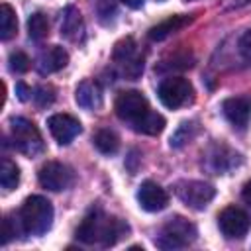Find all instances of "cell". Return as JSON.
<instances>
[{
  "mask_svg": "<svg viewBox=\"0 0 251 251\" xmlns=\"http://www.w3.org/2000/svg\"><path fill=\"white\" fill-rule=\"evenodd\" d=\"M114 108H116L118 118L124 120V122H127L131 127L151 110L147 98L141 92H137V90H126V92H122L116 98Z\"/></svg>",
  "mask_w": 251,
  "mask_h": 251,
  "instance_id": "5b68a950",
  "label": "cell"
},
{
  "mask_svg": "<svg viewBox=\"0 0 251 251\" xmlns=\"http://www.w3.org/2000/svg\"><path fill=\"white\" fill-rule=\"evenodd\" d=\"M127 224L120 218L106 216L102 210H92L76 227V239L88 245H114L127 233Z\"/></svg>",
  "mask_w": 251,
  "mask_h": 251,
  "instance_id": "6da1fadb",
  "label": "cell"
},
{
  "mask_svg": "<svg viewBox=\"0 0 251 251\" xmlns=\"http://www.w3.org/2000/svg\"><path fill=\"white\" fill-rule=\"evenodd\" d=\"M27 31H29V37L31 39H35V41L43 39L49 33V22H47V18L41 12L31 14L29 20H27Z\"/></svg>",
  "mask_w": 251,
  "mask_h": 251,
  "instance_id": "7402d4cb",
  "label": "cell"
},
{
  "mask_svg": "<svg viewBox=\"0 0 251 251\" xmlns=\"http://www.w3.org/2000/svg\"><path fill=\"white\" fill-rule=\"evenodd\" d=\"M63 35H67L69 39H75L80 31H82V20H80V14L78 10H75L73 6L67 8V14H65V20H63V27H61Z\"/></svg>",
  "mask_w": 251,
  "mask_h": 251,
  "instance_id": "44dd1931",
  "label": "cell"
},
{
  "mask_svg": "<svg viewBox=\"0 0 251 251\" xmlns=\"http://www.w3.org/2000/svg\"><path fill=\"white\" fill-rule=\"evenodd\" d=\"M29 63H31L29 57L25 53H22V51H14L10 55V69L14 73H25L29 69Z\"/></svg>",
  "mask_w": 251,
  "mask_h": 251,
  "instance_id": "603a6c76",
  "label": "cell"
},
{
  "mask_svg": "<svg viewBox=\"0 0 251 251\" xmlns=\"http://www.w3.org/2000/svg\"><path fill=\"white\" fill-rule=\"evenodd\" d=\"M216 194V188L202 180H184L176 186V196L192 210H204Z\"/></svg>",
  "mask_w": 251,
  "mask_h": 251,
  "instance_id": "52a82bcc",
  "label": "cell"
},
{
  "mask_svg": "<svg viewBox=\"0 0 251 251\" xmlns=\"http://www.w3.org/2000/svg\"><path fill=\"white\" fill-rule=\"evenodd\" d=\"M0 182H2V188L4 190H14L18 186V182H20V169L10 159H4L2 161V167H0Z\"/></svg>",
  "mask_w": 251,
  "mask_h": 251,
  "instance_id": "ffe728a7",
  "label": "cell"
},
{
  "mask_svg": "<svg viewBox=\"0 0 251 251\" xmlns=\"http://www.w3.org/2000/svg\"><path fill=\"white\" fill-rule=\"evenodd\" d=\"M20 222L25 233L29 235H43L53 224V206L43 196H29L22 210Z\"/></svg>",
  "mask_w": 251,
  "mask_h": 251,
  "instance_id": "7a4b0ae2",
  "label": "cell"
},
{
  "mask_svg": "<svg viewBox=\"0 0 251 251\" xmlns=\"http://www.w3.org/2000/svg\"><path fill=\"white\" fill-rule=\"evenodd\" d=\"M218 226L222 229V233L227 237V239H241L249 227H251V220L249 216L241 210V208H235V206H227L220 212L218 216Z\"/></svg>",
  "mask_w": 251,
  "mask_h": 251,
  "instance_id": "9c48e42d",
  "label": "cell"
},
{
  "mask_svg": "<svg viewBox=\"0 0 251 251\" xmlns=\"http://www.w3.org/2000/svg\"><path fill=\"white\" fill-rule=\"evenodd\" d=\"M239 51H241V55L247 61H251V29L241 35V39H239Z\"/></svg>",
  "mask_w": 251,
  "mask_h": 251,
  "instance_id": "d4e9b609",
  "label": "cell"
},
{
  "mask_svg": "<svg viewBox=\"0 0 251 251\" xmlns=\"http://www.w3.org/2000/svg\"><path fill=\"white\" fill-rule=\"evenodd\" d=\"M94 145H96V149L100 153L114 155L118 151V147H120V139H118V135L112 129H100L94 135Z\"/></svg>",
  "mask_w": 251,
  "mask_h": 251,
  "instance_id": "d6986e66",
  "label": "cell"
},
{
  "mask_svg": "<svg viewBox=\"0 0 251 251\" xmlns=\"http://www.w3.org/2000/svg\"><path fill=\"white\" fill-rule=\"evenodd\" d=\"M159 100L163 106L176 110L192 100V84L182 76H169L159 86Z\"/></svg>",
  "mask_w": 251,
  "mask_h": 251,
  "instance_id": "8992f818",
  "label": "cell"
},
{
  "mask_svg": "<svg viewBox=\"0 0 251 251\" xmlns=\"http://www.w3.org/2000/svg\"><path fill=\"white\" fill-rule=\"evenodd\" d=\"M192 22V18L190 16H171V18H167V20H163L161 24H157V25H153L151 29H149V39L151 41H161V39H165V37H169L171 33H175V31H178V29H182L184 25H188Z\"/></svg>",
  "mask_w": 251,
  "mask_h": 251,
  "instance_id": "2e32d148",
  "label": "cell"
},
{
  "mask_svg": "<svg viewBox=\"0 0 251 251\" xmlns=\"http://www.w3.org/2000/svg\"><path fill=\"white\" fill-rule=\"evenodd\" d=\"M73 180H75L73 171L67 165H63V163L47 161L39 169V184L43 188H47V190H53V192L67 190L73 184Z\"/></svg>",
  "mask_w": 251,
  "mask_h": 251,
  "instance_id": "ba28073f",
  "label": "cell"
},
{
  "mask_svg": "<svg viewBox=\"0 0 251 251\" xmlns=\"http://www.w3.org/2000/svg\"><path fill=\"white\" fill-rule=\"evenodd\" d=\"M194 239H196V227L188 220L175 216L161 227L155 243L161 249H180L190 245Z\"/></svg>",
  "mask_w": 251,
  "mask_h": 251,
  "instance_id": "3957f363",
  "label": "cell"
},
{
  "mask_svg": "<svg viewBox=\"0 0 251 251\" xmlns=\"http://www.w3.org/2000/svg\"><path fill=\"white\" fill-rule=\"evenodd\" d=\"M222 110H224V116L227 118V122L233 127L243 129L249 124V118H251V100L245 98V96H233V98L224 100Z\"/></svg>",
  "mask_w": 251,
  "mask_h": 251,
  "instance_id": "4fadbf2b",
  "label": "cell"
},
{
  "mask_svg": "<svg viewBox=\"0 0 251 251\" xmlns=\"http://www.w3.org/2000/svg\"><path fill=\"white\" fill-rule=\"evenodd\" d=\"M133 129L139 131V133H145V135H157V133H161V131L165 129V118H163L161 114L149 110V112L133 126Z\"/></svg>",
  "mask_w": 251,
  "mask_h": 251,
  "instance_id": "e0dca14e",
  "label": "cell"
},
{
  "mask_svg": "<svg viewBox=\"0 0 251 251\" xmlns=\"http://www.w3.org/2000/svg\"><path fill=\"white\" fill-rule=\"evenodd\" d=\"M69 63V55L63 47L59 45H51L49 49H45L41 55H39V73L41 75H51V73H57L61 71L65 65Z\"/></svg>",
  "mask_w": 251,
  "mask_h": 251,
  "instance_id": "5bb4252c",
  "label": "cell"
},
{
  "mask_svg": "<svg viewBox=\"0 0 251 251\" xmlns=\"http://www.w3.org/2000/svg\"><path fill=\"white\" fill-rule=\"evenodd\" d=\"M12 139H14V147L27 155V157H35L43 151V137L39 133V129L35 127L33 122L25 120V118H12Z\"/></svg>",
  "mask_w": 251,
  "mask_h": 251,
  "instance_id": "277c9868",
  "label": "cell"
},
{
  "mask_svg": "<svg viewBox=\"0 0 251 251\" xmlns=\"http://www.w3.org/2000/svg\"><path fill=\"white\" fill-rule=\"evenodd\" d=\"M75 100L80 108L84 110H98L102 106V90L96 82L92 80H82L78 86H76V92H75Z\"/></svg>",
  "mask_w": 251,
  "mask_h": 251,
  "instance_id": "9a60e30c",
  "label": "cell"
},
{
  "mask_svg": "<svg viewBox=\"0 0 251 251\" xmlns=\"http://www.w3.org/2000/svg\"><path fill=\"white\" fill-rule=\"evenodd\" d=\"M137 202L147 212H161L169 204V194L157 182L145 180V182H141V186L137 190Z\"/></svg>",
  "mask_w": 251,
  "mask_h": 251,
  "instance_id": "7c38bea8",
  "label": "cell"
},
{
  "mask_svg": "<svg viewBox=\"0 0 251 251\" xmlns=\"http://www.w3.org/2000/svg\"><path fill=\"white\" fill-rule=\"evenodd\" d=\"M33 98H35V102H37V106H49L53 100H55V92H53V88L51 86H39L37 90H35V94H33Z\"/></svg>",
  "mask_w": 251,
  "mask_h": 251,
  "instance_id": "cb8c5ba5",
  "label": "cell"
},
{
  "mask_svg": "<svg viewBox=\"0 0 251 251\" xmlns=\"http://www.w3.org/2000/svg\"><path fill=\"white\" fill-rule=\"evenodd\" d=\"M241 196H243L245 204H247V206H251V180H247V182H245V186H243V192H241Z\"/></svg>",
  "mask_w": 251,
  "mask_h": 251,
  "instance_id": "4316f807",
  "label": "cell"
},
{
  "mask_svg": "<svg viewBox=\"0 0 251 251\" xmlns=\"http://www.w3.org/2000/svg\"><path fill=\"white\" fill-rule=\"evenodd\" d=\"M47 126H49V131L55 137V141L61 145L71 143L82 131L80 122L71 114H53L47 120Z\"/></svg>",
  "mask_w": 251,
  "mask_h": 251,
  "instance_id": "8fae6325",
  "label": "cell"
},
{
  "mask_svg": "<svg viewBox=\"0 0 251 251\" xmlns=\"http://www.w3.org/2000/svg\"><path fill=\"white\" fill-rule=\"evenodd\" d=\"M114 61L122 67V73L126 76H129L131 80H135L139 76V73L143 71V59L137 55V49H135V43L131 37H126L120 43H116Z\"/></svg>",
  "mask_w": 251,
  "mask_h": 251,
  "instance_id": "30bf717a",
  "label": "cell"
},
{
  "mask_svg": "<svg viewBox=\"0 0 251 251\" xmlns=\"http://www.w3.org/2000/svg\"><path fill=\"white\" fill-rule=\"evenodd\" d=\"M16 31H18L16 12L12 10L10 4H2V8H0V37H2V41H8L10 37H14Z\"/></svg>",
  "mask_w": 251,
  "mask_h": 251,
  "instance_id": "ac0fdd59",
  "label": "cell"
},
{
  "mask_svg": "<svg viewBox=\"0 0 251 251\" xmlns=\"http://www.w3.org/2000/svg\"><path fill=\"white\" fill-rule=\"evenodd\" d=\"M14 235H16V227H12L10 218H6V220H4V243H8Z\"/></svg>",
  "mask_w": 251,
  "mask_h": 251,
  "instance_id": "484cf974",
  "label": "cell"
},
{
  "mask_svg": "<svg viewBox=\"0 0 251 251\" xmlns=\"http://www.w3.org/2000/svg\"><path fill=\"white\" fill-rule=\"evenodd\" d=\"M127 8H133V10H137V8H141L143 6V0H122Z\"/></svg>",
  "mask_w": 251,
  "mask_h": 251,
  "instance_id": "83f0119b",
  "label": "cell"
},
{
  "mask_svg": "<svg viewBox=\"0 0 251 251\" xmlns=\"http://www.w3.org/2000/svg\"><path fill=\"white\" fill-rule=\"evenodd\" d=\"M18 92H20V100H27V94H31V90H27L24 84H18Z\"/></svg>",
  "mask_w": 251,
  "mask_h": 251,
  "instance_id": "f1b7e54d",
  "label": "cell"
}]
</instances>
